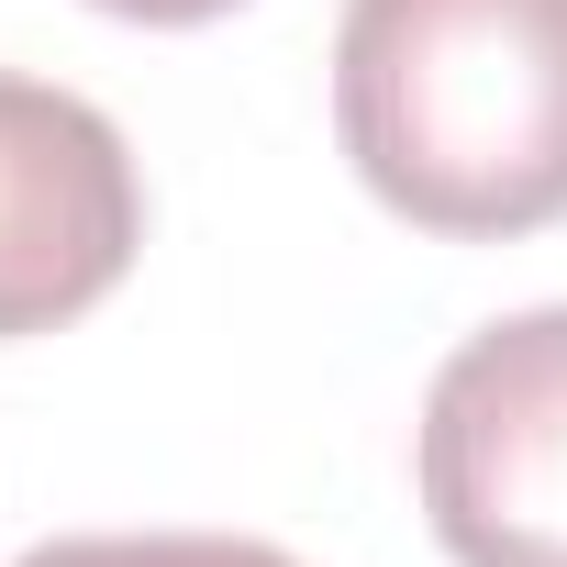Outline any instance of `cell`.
I'll return each instance as SVG.
<instances>
[{
	"instance_id": "6da1fadb",
	"label": "cell",
	"mask_w": 567,
	"mask_h": 567,
	"mask_svg": "<svg viewBox=\"0 0 567 567\" xmlns=\"http://www.w3.org/2000/svg\"><path fill=\"white\" fill-rule=\"evenodd\" d=\"M334 134L412 234H545L567 212V0H346Z\"/></svg>"
},
{
	"instance_id": "7a4b0ae2",
	"label": "cell",
	"mask_w": 567,
	"mask_h": 567,
	"mask_svg": "<svg viewBox=\"0 0 567 567\" xmlns=\"http://www.w3.org/2000/svg\"><path fill=\"white\" fill-rule=\"evenodd\" d=\"M423 512L456 567H567V301L512 312L434 368Z\"/></svg>"
},
{
	"instance_id": "3957f363",
	"label": "cell",
	"mask_w": 567,
	"mask_h": 567,
	"mask_svg": "<svg viewBox=\"0 0 567 567\" xmlns=\"http://www.w3.org/2000/svg\"><path fill=\"white\" fill-rule=\"evenodd\" d=\"M134 245L145 189L112 112L45 79H0V346L112 301Z\"/></svg>"
},
{
	"instance_id": "277c9868",
	"label": "cell",
	"mask_w": 567,
	"mask_h": 567,
	"mask_svg": "<svg viewBox=\"0 0 567 567\" xmlns=\"http://www.w3.org/2000/svg\"><path fill=\"white\" fill-rule=\"evenodd\" d=\"M12 567H301V556H278L256 534H56Z\"/></svg>"
},
{
	"instance_id": "5b68a950",
	"label": "cell",
	"mask_w": 567,
	"mask_h": 567,
	"mask_svg": "<svg viewBox=\"0 0 567 567\" xmlns=\"http://www.w3.org/2000/svg\"><path fill=\"white\" fill-rule=\"evenodd\" d=\"M90 12H112V23H156V34H189V23H223L234 0H90Z\"/></svg>"
}]
</instances>
